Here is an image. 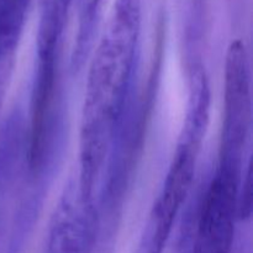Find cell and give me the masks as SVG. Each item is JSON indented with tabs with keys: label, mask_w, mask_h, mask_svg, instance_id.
<instances>
[{
	"label": "cell",
	"mask_w": 253,
	"mask_h": 253,
	"mask_svg": "<svg viewBox=\"0 0 253 253\" xmlns=\"http://www.w3.org/2000/svg\"><path fill=\"white\" fill-rule=\"evenodd\" d=\"M142 22V0H114L86 81L79 142L78 190L91 202L123 113Z\"/></svg>",
	"instance_id": "6da1fadb"
},
{
	"label": "cell",
	"mask_w": 253,
	"mask_h": 253,
	"mask_svg": "<svg viewBox=\"0 0 253 253\" xmlns=\"http://www.w3.org/2000/svg\"><path fill=\"white\" fill-rule=\"evenodd\" d=\"M205 131L192 125L183 126V133L168 169L165 184L153 205L145 231L135 253H163L173 225L189 194L195 165Z\"/></svg>",
	"instance_id": "7a4b0ae2"
},
{
	"label": "cell",
	"mask_w": 253,
	"mask_h": 253,
	"mask_svg": "<svg viewBox=\"0 0 253 253\" xmlns=\"http://www.w3.org/2000/svg\"><path fill=\"white\" fill-rule=\"evenodd\" d=\"M225 101L220 167L241 173L242 157L252 123L251 78L245 43L229 47L225 62Z\"/></svg>",
	"instance_id": "3957f363"
},
{
	"label": "cell",
	"mask_w": 253,
	"mask_h": 253,
	"mask_svg": "<svg viewBox=\"0 0 253 253\" xmlns=\"http://www.w3.org/2000/svg\"><path fill=\"white\" fill-rule=\"evenodd\" d=\"M93 245L91 202L81 193L67 197L57 211L49 232L47 253H90Z\"/></svg>",
	"instance_id": "277c9868"
},
{
	"label": "cell",
	"mask_w": 253,
	"mask_h": 253,
	"mask_svg": "<svg viewBox=\"0 0 253 253\" xmlns=\"http://www.w3.org/2000/svg\"><path fill=\"white\" fill-rule=\"evenodd\" d=\"M31 0H0V64L14 54L29 15Z\"/></svg>",
	"instance_id": "5b68a950"
},
{
	"label": "cell",
	"mask_w": 253,
	"mask_h": 253,
	"mask_svg": "<svg viewBox=\"0 0 253 253\" xmlns=\"http://www.w3.org/2000/svg\"><path fill=\"white\" fill-rule=\"evenodd\" d=\"M78 4V36H77L76 59L88 48L94 29L99 20L103 0H77Z\"/></svg>",
	"instance_id": "8992f818"
},
{
	"label": "cell",
	"mask_w": 253,
	"mask_h": 253,
	"mask_svg": "<svg viewBox=\"0 0 253 253\" xmlns=\"http://www.w3.org/2000/svg\"><path fill=\"white\" fill-rule=\"evenodd\" d=\"M73 2L74 0H41L39 22L66 27Z\"/></svg>",
	"instance_id": "52a82bcc"
}]
</instances>
